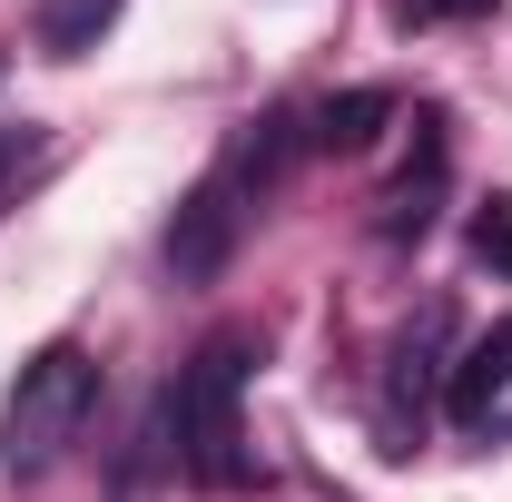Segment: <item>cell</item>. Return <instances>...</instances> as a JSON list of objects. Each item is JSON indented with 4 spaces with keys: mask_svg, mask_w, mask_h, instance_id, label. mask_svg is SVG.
<instances>
[{
    "mask_svg": "<svg viewBox=\"0 0 512 502\" xmlns=\"http://www.w3.org/2000/svg\"><path fill=\"white\" fill-rule=\"evenodd\" d=\"M256 355H266L256 325H207L197 355L178 365V384H168L178 463H188V483H207V493L256 483V443H247V375H256Z\"/></svg>",
    "mask_w": 512,
    "mask_h": 502,
    "instance_id": "obj_1",
    "label": "cell"
},
{
    "mask_svg": "<svg viewBox=\"0 0 512 502\" xmlns=\"http://www.w3.org/2000/svg\"><path fill=\"white\" fill-rule=\"evenodd\" d=\"M89 414H99V355L89 345H40L20 384H10V404H0V473L10 483H40V473H60L79 434H89Z\"/></svg>",
    "mask_w": 512,
    "mask_h": 502,
    "instance_id": "obj_2",
    "label": "cell"
},
{
    "mask_svg": "<svg viewBox=\"0 0 512 502\" xmlns=\"http://www.w3.org/2000/svg\"><path fill=\"white\" fill-rule=\"evenodd\" d=\"M266 217L227 168H207L188 197H178V217H168V276L178 286H207V276H227V256L247 247V227Z\"/></svg>",
    "mask_w": 512,
    "mask_h": 502,
    "instance_id": "obj_3",
    "label": "cell"
},
{
    "mask_svg": "<svg viewBox=\"0 0 512 502\" xmlns=\"http://www.w3.org/2000/svg\"><path fill=\"white\" fill-rule=\"evenodd\" d=\"M444 345H453V306H414V325L394 335V355H384V434L424 443V414L444 404Z\"/></svg>",
    "mask_w": 512,
    "mask_h": 502,
    "instance_id": "obj_4",
    "label": "cell"
},
{
    "mask_svg": "<svg viewBox=\"0 0 512 502\" xmlns=\"http://www.w3.org/2000/svg\"><path fill=\"white\" fill-rule=\"evenodd\" d=\"M444 188H453V138H444V109L414 119V158L394 168V188L375 197V237L384 247H424L434 217H444Z\"/></svg>",
    "mask_w": 512,
    "mask_h": 502,
    "instance_id": "obj_5",
    "label": "cell"
},
{
    "mask_svg": "<svg viewBox=\"0 0 512 502\" xmlns=\"http://www.w3.org/2000/svg\"><path fill=\"white\" fill-rule=\"evenodd\" d=\"M503 394H512V315H503V325H483V335H473V345L453 355V375H444V414L483 434Z\"/></svg>",
    "mask_w": 512,
    "mask_h": 502,
    "instance_id": "obj_6",
    "label": "cell"
},
{
    "mask_svg": "<svg viewBox=\"0 0 512 502\" xmlns=\"http://www.w3.org/2000/svg\"><path fill=\"white\" fill-rule=\"evenodd\" d=\"M404 99L394 89H335V99H316L306 109V148H325V158H365L384 138V119H394Z\"/></svg>",
    "mask_w": 512,
    "mask_h": 502,
    "instance_id": "obj_7",
    "label": "cell"
},
{
    "mask_svg": "<svg viewBox=\"0 0 512 502\" xmlns=\"http://www.w3.org/2000/svg\"><path fill=\"white\" fill-rule=\"evenodd\" d=\"M119 10L128 0H40V50H50V60H89Z\"/></svg>",
    "mask_w": 512,
    "mask_h": 502,
    "instance_id": "obj_8",
    "label": "cell"
},
{
    "mask_svg": "<svg viewBox=\"0 0 512 502\" xmlns=\"http://www.w3.org/2000/svg\"><path fill=\"white\" fill-rule=\"evenodd\" d=\"M503 0H394V30H444V20H493Z\"/></svg>",
    "mask_w": 512,
    "mask_h": 502,
    "instance_id": "obj_9",
    "label": "cell"
},
{
    "mask_svg": "<svg viewBox=\"0 0 512 502\" xmlns=\"http://www.w3.org/2000/svg\"><path fill=\"white\" fill-rule=\"evenodd\" d=\"M473 256H483V266H503V276H512V207H503V197H493V207L473 217Z\"/></svg>",
    "mask_w": 512,
    "mask_h": 502,
    "instance_id": "obj_10",
    "label": "cell"
},
{
    "mask_svg": "<svg viewBox=\"0 0 512 502\" xmlns=\"http://www.w3.org/2000/svg\"><path fill=\"white\" fill-rule=\"evenodd\" d=\"M30 158H40V138H30V128H10L0 119V197L20 188V178H30Z\"/></svg>",
    "mask_w": 512,
    "mask_h": 502,
    "instance_id": "obj_11",
    "label": "cell"
}]
</instances>
